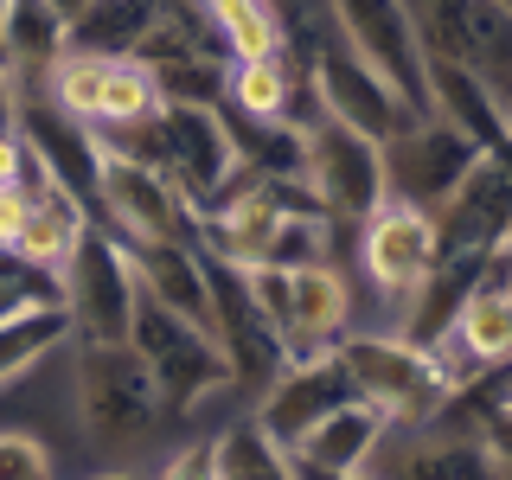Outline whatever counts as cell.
<instances>
[{
  "label": "cell",
  "instance_id": "1",
  "mask_svg": "<svg viewBox=\"0 0 512 480\" xmlns=\"http://www.w3.org/2000/svg\"><path fill=\"white\" fill-rule=\"evenodd\" d=\"M71 423H77L84 468H103V474L154 468L180 436L148 359L128 340L96 346V340H77V333H71Z\"/></svg>",
  "mask_w": 512,
  "mask_h": 480
},
{
  "label": "cell",
  "instance_id": "2",
  "mask_svg": "<svg viewBox=\"0 0 512 480\" xmlns=\"http://www.w3.org/2000/svg\"><path fill=\"white\" fill-rule=\"evenodd\" d=\"M352 231H359L352 237V269H346L352 276V327L397 333L416 282L436 263V218H429L423 205L384 192Z\"/></svg>",
  "mask_w": 512,
  "mask_h": 480
},
{
  "label": "cell",
  "instance_id": "3",
  "mask_svg": "<svg viewBox=\"0 0 512 480\" xmlns=\"http://www.w3.org/2000/svg\"><path fill=\"white\" fill-rule=\"evenodd\" d=\"M346 378H352V397H365V404H378L391 416V429H410L423 423V416H436V404L448 397V378L436 372V359H429L423 340H404V333H378V327H346L340 340Z\"/></svg>",
  "mask_w": 512,
  "mask_h": 480
},
{
  "label": "cell",
  "instance_id": "4",
  "mask_svg": "<svg viewBox=\"0 0 512 480\" xmlns=\"http://www.w3.org/2000/svg\"><path fill=\"white\" fill-rule=\"evenodd\" d=\"M90 212L103 231H116L128 250L135 244H167V237H192V212L180 199V186L154 167V160L116 154L96 141V192Z\"/></svg>",
  "mask_w": 512,
  "mask_h": 480
},
{
  "label": "cell",
  "instance_id": "5",
  "mask_svg": "<svg viewBox=\"0 0 512 480\" xmlns=\"http://www.w3.org/2000/svg\"><path fill=\"white\" fill-rule=\"evenodd\" d=\"M301 186L308 199L327 212L333 224H359L372 205L384 199V160L378 141L359 135V128L333 122V116H301Z\"/></svg>",
  "mask_w": 512,
  "mask_h": 480
},
{
  "label": "cell",
  "instance_id": "6",
  "mask_svg": "<svg viewBox=\"0 0 512 480\" xmlns=\"http://www.w3.org/2000/svg\"><path fill=\"white\" fill-rule=\"evenodd\" d=\"M64 308H71V333L77 340H96V346H116L128 340V320H135V256L116 231H103V224H90L84 237H77L71 263H64Z\"/></svg>",
  "mask_w": 512,
  "mask_h": 480
},
{
  "label": "cell",
  "instance_id": "7",
  "mask_svg": "<svg viewBox=\"0 0 512 480\" xmlns=\"http://www.w3.org/2000/svg\"><path fill=\"white\" fill-rule=\"evenodd\" d=\"M154 167L180 186L186 212L212 205L218 192L231 186V173L244 167L224 109L218 103H180V96H167L160 116H154Z\"/></svg>",
  "mask_w": 512,
  "mask_h": 480
},
{
  "label": "cell",
  "instance_id": "8",
  "mask_svg": "<svg viewBox=\"0 0 512 480\" xmlns=\"http://www.w3.org/2000/svg\"><path fill=\"white\" fill-rule=\"evenodd\" d=\"M128 346L148 359V372L160 384V397H167L173 423H180V410L192 404L199 391H212V384L231 378V359H224V346L212 333L199 327V320L160 308V301L135 295V320H128Z\"/></svg>",
  "mask_w": 512,
  "mask_h": 480
},
{
  "label": "cell",
  "instance_id": "9",
  "mask_svg": "<svg viewBox=\"0 0 512 480\" xmlns=\"http://www.w3.org/2000/svg\"><path fill=\"white\" fill-rule=\"evenodd\" d=\"M474 154H487L480 141H468L455 122L429 116V109H416L391 128V135L378 141V160H384V192H397V199L423 205V212H436V205L455 192V180L474 167Z\"/></svg>",
  "mask_w": 512,
  "mask_h": 480
},
{
  "label": "cell",
  "instance_id": "10",
  "mask_svg": "<svg viewBox=\"0 0 512 480\" xmlns=\"http://www.w3.org/2000/svg\"><path fill=\"white\" fill-rule=\"evenodd\" d=\"M327 20L416 116L423 109V45H416L404 0H327Z\"/></svg>",
  "mask_w": 512,
  "mask_h": 480
},
{
  "label": "cell",
  "instance_id": "11",
  "mask_svg": "<svg viewBox=\"0 0 512 480\" xmlns=\"http://www.w3.org/2000/svg\"><path fill=\"white\" fill-rule=\"evenodd\" d=\"M346 327H352V276H346L340 256H320V263L288 269L282 320H276L288 359H301V352H327Z\"/></svg>",
  "mask_w": 512,
  "mask_h": 480
},
{
  "label": "cell",
  "instance_id": "12",
  "mask_svg": "<svg viewBox=\"0 0 512 480\" xmlns=\"http://www.w3.org/2000/svg\"><path fill=\"white\" fill-rule=\"evenodd\" d=\"M352 397V378H346V365H340V352H301V359H288L276 378L256 391V416H263V429L276 436L282 448L301 436V429H314L320 416H327L333 404H346Z\"/></svg>",
  "mask_w": 512,
  "mask_h": 480
},
{
  "label": "cell",
  "instance_id": "13",
  "mask_svg": "<svg viewBox=\"0 0 512 480\" xmlns=\"http://www.w3.org/2000/svg\"><path fill=\"white\" fill-rule=\"evenodd\" d=\"M436 250H493L512 237V180L506 154H474V167L436 205Z\"/></svg>",
  "mask_w": 512,
  "mask_h": 480
},
{
  "label": "cell",
  "instance_id": "14",
  "mask_svg": "<svg viewBox=\"0 0 512 480\" xmlns=\"http://www.w3.org/2000/svg\"><path fill=\"white\" fill-rule=\"evenodd\" d=\"M384 429H391V416L378 404L346 397V404H333L314 429H301V436L288 442V461H295V474H320V480L372 474V455H378Z\"/></svg>",
  "mask_w": 512,
  "mask_h": 480
},
{
  "label": "cell",
  "instance_id": "15",
  "mask_svg": "<svg viewBox=\"0 0 512 480\" xmlns=\"http://www.w3.org/2000/svg\"><path fill=\"white\" fill-rule=\"evenodd\" d=\"M423 109L442 122H455L468 141H480L487 154H506V96L474 71L468 58H442V52H423Z\"/></svg>",
  "mask_w": 512,
  "mask_h": 480
},
{
  "label": "cell",
  "instance_id": "16",
  "mask_svg": "<svg viewBox=\"0 0 512 480\" xmlns=\"http://www.w3.org/2000/svg\"><path fill=\"white\" fill-rule=\"evenodd\" d=\"M301 96H308V77H301V64L288 52L224 58L218 103L231 109V116H244V122H301Z\"/></svg>",
  "mask_w": 512,
  "mask_h": 480
},
{
  "label": "cell",
  "instance_id": "17",
  "mask_svg": "<svg viewBox=\"0 0 512 480\" xmlns=\"http://www.w3.org/2000/svg\"><path fill=\"white\" fill-rule=\"evenodd\" d=\"M448 340L468 352L474 365H506L512 359V288H506V250L487 256V269L468 282L455 320H448Z\"/></svg>",
  "mask_w": 512,
  "mask_h": 480
},
{
  "label": "cell",
  "instance_id": "18",
  "mask_svg": "<svg viewBox=\"0 0 512 480\" xmlns=\"http://www.w3.org/2000/svg\"><path fill=\"white\" fill-rule=\"evenodd\" d=\"M135 256V282H141V295L160 301V308H173V314H186V320H199L205 333H212V295H205V256L192 237H167V244H135L128 250ZM218 340V333H212Z\"/></svg>",
  "mask_w": 512,
  "mask_h": 480
},
{
  "label": "cell",
  "instance_id": "19",
  "mask_svg": "<svg viewBox=\"0 0 512 480\" xmlns=\"http://www.w3.org/2000/svg\"><path fill=\"white\" fill-rule=\"evenodd\" d=\"M71 45V20L52 0H7L0 13V64H7L13 90H39L45 64Z\"/></svg>",
  "mask_w": 512,
  "mask_h": 480
},
{
  "label": "cell",
  "instance_id": "20",
  "mask_svg": "<svg viewBox=\"0 0 512 480\" xmlns=\"http://www.w3.org/2000/svg\"><path fill=\"white\" fill-rule=\"evenodd\" d=\"M71 340V308L64 301H13L0 308V384L20 378L26 365H39L45 352Z\"/></svg>",
  "mask_w": 512,
  "mask_h": 480
},
{
  "label": "cell",
  "instance_id": "21",
  "mask_svg": "<svg viewBox=\"0 0 512 480\" xmlns=\"http://www.w3.org/2000/svg\"><path fill=\"white\" fill-rule=\"evenodd\" d=\"M212 474L218 480H288L295 474V461H288V448L263 429V416L256 410H237L231 423L212 436Z\"/></svg>",
  "mask_w": 512,
  "mask_h": 480
},
{
  "label": "cell",
  "instance_id": "22",
  "mask_svg": "<svg viewBox=\"0 0 512 480\" xmlns=\"http://www.w3.org/2000/svg\"><path fill=\"white\" fill-rule=\"evenodd\" d=\"M205 26H212L224 58H263V52H288V32L276 0H199Z\"/></svg>",
  "mask_w": 512,
  "mask_h": 480
},
{
  "label": "cell",
  "instance_id": "23",
  "mask_svg": "<svg viewBox=\"0 0 512 480\" xmlns=\"http://www.w3.org/2000/svg\"><path fill=\"white\" fill-rule=\"evenodd\" d=\"M103 77H109V58L103 52H84V45H64V52L45 64L39 77V96L58 109V116L96 128V109H103Z\"/></svg>",
  "mask_w": 512,
  "mask_h": 480
},
{
  "label": "cell",
  "instance_id": "24",
  "mask_svg": "<svg viewBox=\"0 0 512 480\" xmlns=\"http://www.w3.org/2000/svg\"><path fill=\"white\" fill-rule=\"evenodd\" d=\"M167 90H160L154 64L141 52H122L109 58V77H103V109H96V128H135V122H154Z\"/></svg>",
  "mask_w": 512,
  "mask_h": 480
},
{
  "label": "cell",
  "instance_id": "25",
  "mask_svg": "<svg viewBox=\"0 0 512 480\" xmlns=\"http://www.w3.org/2000/svg\"><path fill=\"white\" fill-rule=\"evenodd\" d=\"M64 468V455L39 429H20V423H0V480H52Z\"/></svg>",
  "mask_w": 512,
  "mask_h": 480
},
{
  "label": "cell",
  "instance_id": "26",
  "mask_svg": "<svg viewBox=\"0 0 512 480\" xmlns=\"http://www.w3.org/2000/svg\"><path fill=\"white\" fill-rule=\"evenodd\" d=\"M20 224H26V180H7L0 186V250H13Z\"/></svg>",
  "mask_w": 512,
  "mask_h": 480
},
{
  "label": "cell",
  "instance_id": "27",
  "mask_svg": "<svg viewBox=\"0 0 512 480\" xmlns=\"http://www.w3.org/2000/svg\"><path fill=\"white\" fill-rule=\"evenodd\" d=\"M26 167H32V154H26V141H20V128H0V186L7 180H26Z\"/></svg>",
  "mask_w": 512,
  "mask_h": 480
},
{
  "label": "cell",
  "instance_id": "28",
  "mask_svg": "<svg viewBox=\"0 0 512 480\" xmlns=\"http://www.w3.org/2000/svg\"><path fill=\"white\" fill-rule=\"evenodd\" d=\"M13 122V77H7V64H0V128Z\"/></svg>",
  "mask_w": 512,
  "mask_h": 480
}]
</instances>
